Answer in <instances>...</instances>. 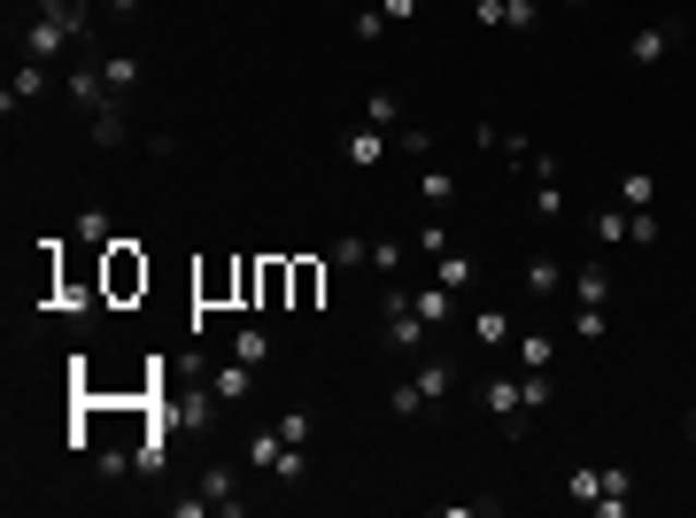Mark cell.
Listing matches in <instances>:
<instances>
[{"label": "cell", "instance_id": "cell-46", "mask_svg": "<svg viewBox=\"0 0 696 518\" xmlns=\"http://www.w3.org/2000/svg\"><path fill=\"white\" fill-rule=\"evenodd\" d=\"M688 442H696V410H688Z\"/></svg>", "mask_w": 696, "mask_h": 518}, {"label": "cell", "instance_id": "cell-27", "mask_svg": "<svg viewBox=\"0 0 696 518\" xmlns=\"http://www.w3.org/2000/svg\"><path fill=\"white\" fill-rule=\"evenodd\" d=\"M272 425H279V434H287V449H310V434H317V418H310L302 402H295V410H279Z\"/></svg>", "mask_w": 696, "mask_h": 518}, {"label": "cell", "instance_id": "cell-23", "mask_svg": "<svg viewBox=\"0 0 696 518\" xmlns=\"http://www.w3.org/2000/svg\"><path fill=\"white\" fill-rule=\"evenodd\" d=\"M232 357H240V364H272V333H264V325L248 317V325L232 333Z\"/></svg>", "mask_w": 696, "mask_h": 518}, {"label": "cell", "instance_id": "cell-44", "mask_svg": "<svg viewBox=\"0 0 696 518\" xmlns=\"http://www.w3.org/2000/svg\"><path fill=\"white\" fill-rule=\"evenodd\" d=\"M109 9H117V16H132V9H140V0H109Z\"/></svg>", "mask_w": 696, "mask_h": 518}, {"label": "cell", "instance_id": "cell-11", "mask_svg": "<svg viewBox=\"0 0 696 518\" xmlns=\"http://www.w3.org/2000/svg\"><path fill=\"white\" fill-rule=\"evenodd\" d=\"M433 279H442L449 294H472L480 287V264H472L465 248H442V255H433Z\"/></svg>", "mask_w": 696, "mask_h": 518}, {"label": "cell", "instance_id": "cell-7", "mask_svg": "<svg viewBox=\"0 0 696 518\" xmlns=\"http://www.w3.org/2000/svg\"><path fill=\"white\" fill-rule=\"evenodd\" d=\"M194 302H202V310L240 302V264H202V272H194Z\"/></svg>", "mask_w": 696, "mask_h": 518}, {"label": "cell", "instance_id": "cell-1", "mask_svg": "<svg viewBox=\"0 0 696 518\" xmlns=\"http://www.w3.org/2000/svg\"><path fill=\"white\" fill-rule=\"evenodd\" d=\"M85 32H94V9H85V0H39V16H32V32H24V62L70 55Z\"/></svg>", "mask_w": 696, "mask_h": 518}, {"label": "cell", "instance_id": "cell-38", "mask_svg": "<svg viewBox=\"0 0 696 518\" xmlns=\"http://www.w3.org/2000/svg\"><path fill=\"white\" fill-rule=\"evenodd\" d=\"M372 272H380V279L403 272V248H395V240H372Z\"/></svg>", "mask_w": 696, "mask_h": 518}, {"label": "cell", "instance_id": "cell-14", "mask_svg": "<svg viewBox=\"0 0 696 518\" xmlns=\"http://www.w3.org/2000/svg\"><path fill=\"white\" fill-rule=\"evenodd\" d=\"M565 294V264L557 255H527V302H557Z\"/></svg>", "mask_w": 696, "mask_h": 518}, {"label": "cell", "instance_id": "cell-10", "mask_svg": "<svg viewBox=\"0 0 696 518\" xmlns=\"http://www.w3.org/2000/svg\"><path fill=\"white\" fill-rule=\"evenodd\" d=\"M39 94H47V62H16V77H9V85H0V109H9V117H16V109H32Z\"/></svg>", "mask_w": 696, "mask_h": 518}, {"label": "cell", "instance_id": "cell-34", "mask_svg": "<svg viewBox=\"0 0 696 518\" xmlns=\"http://www.w3.org/2000/svg\"><path fill=\"white\" fill-rule=\"evenodd\" d=\"M565 495H573V503H596V495H603V472H596V465H573Z\"/></svg>", "mask_w": 696, "mask_h": 518}, {"label": "cell", "instance_id": "cell-43", "mask_svg": "<svg viewBox=\"0 0 696 518\" xmlns=\"http://www.w3.org/2000/svg\"><path fill=\"white\" fill-rule=\"evenodd\" d=\"M380 9H387V24H410V16H418V0H380Z\"/></svg>", "mask_w": 696, "mask_h": 518}, {"label": "cell", "instance_id": "cell-15", "mask_svg": "<svg viewBox=\"0 0 696 518\" xmlns=\"http://www.w3.org/2000/svg\"><path fill=\"white\" fill-rule=\"evenodd\" d=\"M418 202H425V217H442V209L457 202V179H449V170H433V162H425V170H418Z\"/></svg>", "mask_w": 696, "mask_h": 518}, {"label": "cell", "instance_id": "cell-16", "mask_svg": "<svg viewBox=\"0 0 696 518\" xmlns=\"http://www.w3.org/2000/svg\"><path fill=\"white\" fill-rule=\"evenodd\" d=\"M550 364H557V340L542 325H527V333H518V372H550Z\"/></svg>", "mask_w": 696, "mask_h": 518}, {"label": "cell", "instance_id": "cell-32", "mask_svg": "<svg viewBox=\"0 0 696 518\" xmlns=\"http://www.w3.org/2000/svg\"><path fill=\"white\" fill-rule=\"evenodd\" d=\"M77 240H85V248H109V240H117L109 209H85V217H77Z\"/></svg>", "mask_w": 696, "mask_h": 518}, {"label": "cell", "instance_id": "cell-4", "mask_svg": "<svg viewBox=\"0 0 696 518\" xmlns=\"http://www.w3.org/2000/svg\"><path fill=\"white\" fill-rule=\"evenodd\" d=\"M62 94L85 109V117H94V109H109L117 101V85L101 77V62H70V77H62Z\"/></svg>", "mask_w": 696, "mask_h": 518}, {"label": "cell", "instance_id": "cell-12", "mask_svg": "<svg viewBox=\"0 0 696 518\" xmlns=\"http://www.w3.org/2000/svg\"><path fill=\"white\" fill-rule=\"evenodd\" d=\"M248 387H255V364H240V357L209 372V395H217L225 410H240V402H248Z\"/></svg>", "mask_w": 696, "mask_h": 518}, {"label": "cell", "instance_id": "cell-2", "mask_svg": "<svg viewBox=\"0 0 696 518\" xmlns=\"http://www.w3.org/2000/svg\"><path fill=\"white\" fill-rule=\"evenodd\" d=\"M147 294V255H140V240H109L101 248V302H140Z\"/></svg>", "mask_w": 696, "mask_h": 518}, {"label": "cell", "instance_id": "cell-20", "mask_svg": "<svg viewBox=\"0 0 696 518\" xmlns=\"http://www.w3.org/2000/svg\"><path fill=\"white\" fill-rule=\"evenodd\" d=\"M410 310H418L425 325H449V310H457V294H449L442 279H433V287H418V294H410Z\"/></svg>", "mask_w": 696, "mask_h": 518}, {"label": "cell", "instance_id": "cell-22", "mask_svg": "<svg viewBox=\"0 0 696 518\" xmlns=\"http://www.w3.org/2000/svg\"><path fill=\"white\" fill-rule=\"evenodd\" d=\"M573 294H580L588 310H603V302H612V272H603V264H580V272H573Z\"/></svg>", "mask_w": 696, "mask_h": 518}, {"label": "cell", "instance_id": "cell-33", "mask_svg": "<svg viewBox=\"0 0 696 518\" xmlns=\"http://www.w3.org/2000/svg\"><path fill=\"white\" fill-rule=\"evenodd\" d=\"M596 240H603V248H627V209H620V202L596 209Z\"/></svg>", "mask_w": 696, "mask_h": 518}, {"label": "cell", "instance_id": "cell-13", "mask_svg": "<svg viewBox=\"0 0 696 518\" xmlns=\"http://www.w3.org/2000/svg\"><path fill=\"white\" fill-rule=\"evenodd\" d=\"M410 387H418L425 402H449V387H457L449 357H418V364H410Z\"/></svg>", "mask_w": 696, "mask_h": 518}, {"label": "cell", "instance_id": "cell-18", "mask_svg": "<svg viewBox=\"0 0 696 518\" xmlns=\"http://www.w3.org/2000/svg\"><path fill=\"white\" fill-rule=\"evenodd\" d=\"M612 202L620 209H658V179H650V170H627V179L612 186Z\"/></svg>", "mask_w": 696, "mask_h": 518}, {"label": "cell", "instance_id": "cell-45", "mask_svg": "<svg viewBox=\"0 0 696 518\" xmlns=\"http://www.w3.org/2000/svg\"><path fill=\"white\" fill-rule=\"evenodd\" d=\"M565 9H596V0H565Z\"/></svg>", "mask_w": 696, "mask_h": 518}, {"label": "cell", "instance_id": "cell-9", "mask_svg": "<svg viewBox=\"0 0 696 518\" xmlns=\"http://www.w3.org/2000/svg\"><path fill=\"white\" fill-rule=\"evenodd\" d=\"M673 47H681V24H643V32L627 39V62H635V70H650V62H665Z\"/></svg>", "mask_w": 696, "mask_h": 518}, {"label": "cell", "instance_id": "cell-29", "mask_svg": "<svg viewBox=\"0 0 696 518\" xmlns=\"http://www.w3.org/2000/svg\"><path fill=\"white\" fill-rule=\"evenodd\" d=\"M658 240H665L658 209H627V248H658Z\"/></svg>", "mask_w": 696, "mask_h": 518}, {"label": "cell", "instance_id": "cell-3", "mask_svg": "<svg viewBox=\"0 0 696 518\" xmlns=\"http://www.w3.org/2000/svg\"><path fill=\"white\" fill-rule=\"evenodd\" d=\"M425 317L410 310V294L403 287H387V317H380V340H387V357H425Z\"/></svg>", "mask_w": 696, "mask_h": 518}, {"label": "cell", "instance_id": "cell-25", "mask_svg": "<svg viewBox=\"0 0 696 518\" xmlns=\"http://www.w3.org/2000/svg\"><path fill=\"white\" fill-rule=\"evenodd\" d=\"M364 124H380V132H395V124H403V101L387 94V85H372V94H364Z\"/></svg>", "mask_w": 696, "mask_h": 518}, {"label": "cell", "instance_id": "cell-6", "mask_svg": "<svg viewBox=\"0 0 696 518\" xmlns=\"http://www.w3.org/2000/svg\"><path fill=\"white\" fill-rule=\"evenodd\" d=\"M325 294V264L317 255H287V310H317Z\"/></svg>", "mask_w": 696, "mask_h": 518}, {"label": "cell", "instance_id": "cell-17", "mask_svg": "<svg viewBox=\"0 0 696 518\" xmlns=\"http://www.w3.org/2000/svg\"><path fill=\"white\" fill-rule=\"evenodd\" d=\"M194 495H202V503H209V510H225V518H232V510H240V495H232V472H225V465H209V472H202V480H194Z\"/></svg>", "mask_w": 696, "mask_h": 518}, {"label": "cell", "instance_id": "cell-42", "mask_svg": "<svg viewBox=\"0 0 696 518\" xmlns=\"http://www.w3.org/2000/svg\"><path fill=\"white\" fill-rule=\"evenodd\" d=\"M535 16H542V0H511V32H535Z\"/></svg>", "mask_w": 696, "mask_h": 518}, {"label": "cell", "instance_id": "cell-26", "mask_svg": "<svg viewBox=\"0 0 696 518\" xmlns=\"http://www.w3.org/2000/svg\"><path fill=\"white\" fill-rule=\"evenodd\" d=\"M535 217H542V225H557V217H565V186H557V170H542V179H535Z\"/></svg>", "mask_w": 696, "mask_h": 518}, {"label": "cell", "instance_id": "cell-35", "mask_svg": "<svg viewBox=\"0 0 696 518\" xmlns=\"http://www.w3.org/2000/svg\"><path fill=\"white\" fill-rule=\"evenodd\" d=\"M410 248H418V255H442V248H449V225H442V217H425V225H418V240H410Z\"/></svg>", "mask_w": 696, "mask_h": 518}, {"label": "cell", "instance_id": "cell-31", "mask_svg": "<svg viewBox=\"0 0 696 518\" xmlns=\"http://www.w3.org/2000/svg\"><path fill=\"white\" fill-rule=\"evenodd\" d=\"M101 77L117 85V94H132L140 85V55H101Z\"/></svg>", "mask_w": 696, "mask_h": 518}, {"label": "cell", "instance_id": "cell-41", "mask_svg": "<svg viewBox=\"0 0 696 518\" xmlns=\"http://www.w3.org/2000/svg\"><path fill=\"white\" fill-rule=\"evenodd\" d=\"M395 140H403V155H433V132H425V124H403Z\"/></svg>", "mask_w": 696, "mask_h": 518}, {"label": "cell", "instance_id": "cell-39", "mask_svg": "<svg viewBox=\"0 0 696 518\" xmlns=\"http://www.w3.org/2000/svg\"><path fill=\"white\" fill-rule=\"evenodd\" d=\"M348 32H357V39H364V47H372V39H380V32H387V9H357V24H348Z\"/></svg>", "mask_w": 696, "mask_h": 518}, {"label": "cell", "instance_id": "cell-28", "mask_svg": "<svg viewBox=\"0 0 696 518\" xmlns=\"http://www.w3.org/2000/svg\"><path fill=\"white\" fill-rule=\"evenodd\" d=\"M472 340H480V349H511V317L503 310H480L472 317Z\"/></svg>", "mask_w": 696, "mask_h": 518}, {"label": "cell", "instance_id": "cell-30", "mask_svg": "<svg viewBox=\"0 0 696 518\" xmlns=\"http://www.w3.org/2000/svg\"><path fill=\"white\" fill-rule=\"evenodd\" d=\"M387 410H395V418H425V410H433V402H425V395H418V387H410V372H403V380H395V387H387Z\"/></svg>", "mask_w": 696, "mask_h": 518}, {"label": "cell", "instance_id": "cell-40", "mask_svg": "<svg viewBox=\"0 0 696 518\" xmlns=\"http://www.w3.org/2000/svg\"><path fill=\"white\" fill-rule=\"evenodd\" d=\"M588 510H596V518H627V510H635V495H612V487H603Z\"/></svg>", "mask_w": 696, "mask_h": 518}, {"label": "cell", "instance_id": "cell-36", "mask_svg": "<svg viewBox=\"0 0 696 518\" xmlns=\"http://www.w3.org/2000/svg\"><path fill=\"white\" fill-rule=\"evenodd\" d=\"M573 333H580V340H603V333H612V317H603V310H588V302H580V310H573Z\"/></svg>", "mask_w": 696, "mask_h": 518}, {"label": "cell", "instance_id": "cell-8", "mask_svg": "<svg viewBox=\"0 0 696 518\" xmlns=\"http://www.w3.org/2000/svg\"><path fill=\"white\" fill-rule=\"evenodd\" d=\"M387 140H395V132H380V124H357V132L340 140V162H348V170H380V162H387Z\"/></svg>", "mask_w": 696, "mask_h": 518}, {"label": "cell", "instance_id": "cell-19", "mask_svg": "<svg viewBox=\"0 0 696 518\" xmlns=\"http://www.w3.org/2000/svg\"><path fill=\"white\" fill-rule=\"evenodd\" d=\"M124 132H132V117H124V94H117L109 109H94V147H124Z\"/></svg>", "mask_w": 696, "mask_h": 518}, {"label": "cell", "instance_id": "cell-37", "mask_svg": "<svg viewBox=\"0 0 696 518\" xmlns=\"http://www.w3.org/2000/svg\"><path fill=\"white\" fill-rule=\"evenodd\" d=\"M472 24H488V32H503V24H511V0H472Z\"/></svg>", "mask_w": 696, "mask_h": 518}, {"label": "cell", "instance_id": "cell-21", "mask_svg": "<svg viewBox=\"0 0 696 518\" xmlns=\"http://www.w3.org/2000/svg\"><path fill=\"white\" fill-rule=\"evenodd\" d=\"M325 264H333V272H372V240H357V232L333 240V248H325Z\"/></svg>", "mask_w": 696, "mask_h": 518}, {"label": "cell", "instance_id": "cell-5", "mask_svg": "<svg viewBox=\"0 0 696 518\" xmlns=\"http://www.w3.org/2000/svg\"><path fill=\"white\" fill-rule=\"evenodd\" d=\"M480 410L503 418L511 442H518V418H527V372H518V380H488V387H480Z\"/></svg>", "mask_w": 696, "mask_h": 518}, {"label": "cell", "instance_id": "cell-24", "mask_svg": "<svg viewBox=\"0 0 696 518\" xmlns=\"http://www.w3.org/2000/svg\"><path fill=\"white\" fill-rule=\"evenodd\" d=\"M287 302V255H264V287H255V310H279Z\"/></svg>", "mask_w": 696, "mask_h": 518}]
</instances>
